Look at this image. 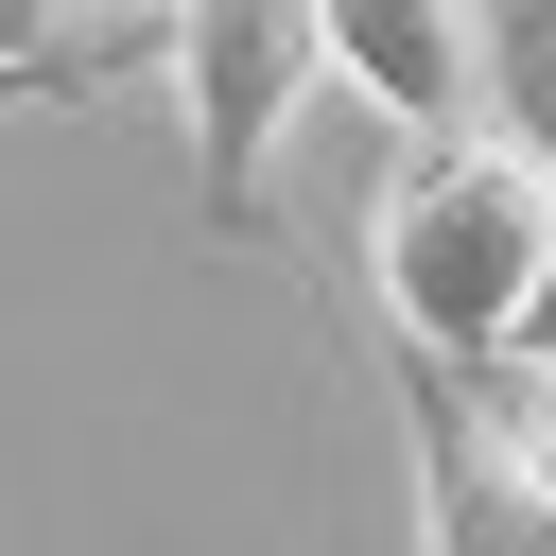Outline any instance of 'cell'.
Wrapping results in <instances>:
<instances>
[{
    "label": "cell",
    "mask_w": 556,
    "mask_h": 556,
    "mask_svg": "<svg viewBox=\"0 0 556 556\" xmlns=\"http://www.w3.org/2000/svg\"><path fill=\"white\" fill-rule=\"evenodd\" d=\"M539 278H556V156L521 122H469V139H400V174L365 191V295L417 365H521L539 330Z\"/></svg>",
    "instance_id": "obj_1"
},
{
    "label": "cell",
    "mask_w": 556,
    "mask_h": 556,
    "mask_svg": "<svg viewBox=\"0 0 556 556\" xmlns=\"http://www.w3.org/2000/svg\"><path fill=\"white\" fill-rule=\"evenodd\" d=\"M174 87H191V208L261 226L295 104L330 87V0H174Z\"/></svg>",
    "instance_id": "obj_2"
},
{
    "label": "cell",
    "mask_w": 556,
    "mask_h": 556,
    "mask_svg": "<svg viewBox=\"0 0 556 556\" xmlns=\"http://www.w3.org/2000/svg\"><path fill=\"white\" fill-rule=\"evenodd\" d=\"M400 452H417V556H556V486L469 365L400 348Z\"/></svg>",
    "instance_id": "obj_3"
},
{
    "label": "cell",
    "mask_w": 556,
    "mask_h": 556,
    "mask_svg": "<svg viewBox=\"0 0 556 556\" xmlns=\"http://www.w3.org/2000/svg\"><path fill=\"white\" fill-rule=\"evenodd\" d=\"M330 87L382 104L400 139L504 122V17L486 0H330Z\"/></svg>",
    "instance_id": "obj_4"
},
{
    "label": "cell",
    "mask_w": 556,
    "mask_h": 556,
    "mask_svg": "<svg viewBox=\"0 0 556 556\" xmlns=\"http://www.w3.org/2000/svg\"><path fill=\"white\" fill-rule=\"evenodd\" d=\"M0 70H122L104 0H0Z\"/></svg>",
    "instance_id": "obj_5"
},
{
    "label": "cell",
    "mask_w": 556,
    "mask_h": 556,
    "mask_svg": "<svg viewBox=\"0 0 556 556\" xmlns=\"http://www.w3.org/2000/svg\"><path fill=\"white\" fill-rule=\"evenodd\" d=\"M486 400H504V417H521V452H539V486H556V382H539V365H504V382H486Z\"/></svg>",
    "instance_id": "obj_6"
},
{
    "label": "cell",
    "mask_w": 556,
    "mask_h": 556,
    "mask_svg": "<svg viewBox=\"0 0 556 556\" xmlns=\"http://www.w3.org/2000/svg\"><path fill=\"white\" fill-rule=\"evenodd\" d=\"M70 87H104V70H0V122H35V104H70Z\"/></svg>",
    "instance_id": "obj_7"
},
{
    "label": "cell",
    "mask_w": 556,
    "mask_h": 556,
    "mask_svg": "<svg viewBox=\"0 0 556 556\" xmlns=\"http://www.w3.org/2000/svg\"><path fill=\"white\" fill-rule=\"evenodd\" d=\"M521 365H539V382H556V278H539V330H521ZM486 382H504V365H486Z\"/></svg>",
    "instance_id": "obj_8"
},
{
    "label": "cell",
    "mask_w": 556,
    "mask_h": 556,
    "mask_svg": "<svg viewBox=\"0 0 556 556\" xmlns=\"http://www.w3.org/2000/svg\"><path fill=\"white\" fill-rule=\"evenodd\" d=\"M521 17H539V35H556V0H521Z\"/></svg>",
    "instance_id": "obj_9"
}]
</instances>
